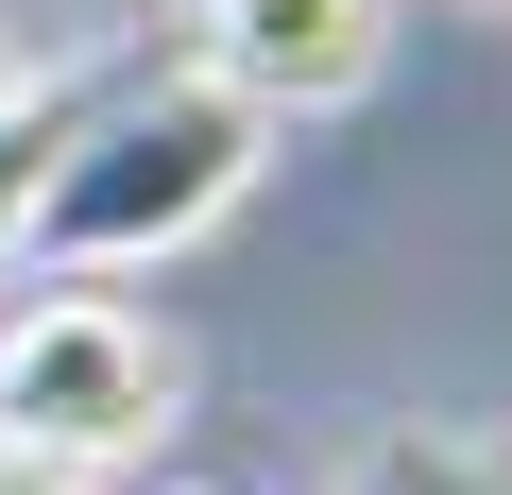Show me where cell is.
<instances>
[{
	"label": "cell",
	"instance_id": "cell-2",
	"mask_svg": "<svg viewBox=\"0 0 512 495\" xmlns=\"http://www.w3.org/2000/svg\"><path fill=\"white\" fill-rule=\"evenodd\" d=\"M188 410V359L120 308V291H35L18 325H0V444H35V461H154V427Z\"/></svg>",
	"mask_w": 512,
	"mask_h": 495
},
{
	"label": "cell",
	"instance_id": "cell-7",
	"mask_svg": "<svg viewBox=\"0 0 512 495\" xmlns=\"http://www.w3.org/2000/svg\"><path fill=\"white\" fill-rule=\"evenodd\" d=\"M0 103H18V52H0Z\"/></svg>",
	"mask_w": 512,
	"mask_h": 495
},
{
	"label": "cell",
	"instance_id": "cell-4",
	"mask_svg": "<svg viewBox=\"0 0 512 495\" xmlns=\"http://www.w3.org/2000/svg\"><path fill=\"white\" fill-rule=\"evenodd\" d=\"M342 495H512V444H478V427H376Z\"/></svg>",
	"mask_w": 512,
	"mask_h": 495
},
{
	"label": "cell",
	"instance_id": "cell-3",
	"mask_svg": "<svg viewBox=\"0 0 512 495\" xmlns=\"http://www.w3.org/2000/svg\"><path fill=\"white\" fill-rule=\"evenodd\" d=\"M393 69V0H205V86H239L256 120H325Z\"/></svg>",
	"mask_w": 512,
	"mask_h": 495
},
{
	"label": "cell",
	"instance_id": "cell-8",
	"mask_svg": "<svg viewBox=\"0 0 512 495\" xmlns=\"http://www.w3.org/2000/svg\"><path fill=\"white\" fill-rule=\"evenodd\" d=\"M171 495H222V478H171Z\"/></svg>",
	"mask_w": 512,
	"mask_h": 495
},
{
	"label": "cell",
	"instance_id": "cell-5",
	"mask_svg": "<svg viewBox=\"0 0 512 495\" xmlns=\"http://www.w3.org/2000/svg\"><path fill=\"white\" fill-rule=\"evenodd\" d=\"M52 120H69V103H35V86L0 103V257H18V205H35V171H52Z\"/></svg>",
	"mask_w": 512,
	"mask_h": 495
},
{
	"label": "cell",
	"instance_id": "cell-6",
	"mask_svg": "<svg viewBox=\"0 0 512 495\" xmlns=\"http://www.w3.org/2000/svg\"><path fill=\"white\" fill-rule=\"evenodd\" d=\"M0 495H103L86 461H35V444H0Z\"/></svg>",
	"mask_w": 512,
	"mask_h": 495
},
{
	"label": "cell",
	"instance_id": "cell-1",
	"mask_svg": "<svg viewBox=\"0 0 512 495\" xmlns=\"http://www.w3.org/2000/svg\"><path fill=\"white\" fill-rule=\"evenodd\" d=\"M274 171V120L205 69H137L103 103L52 120V171L18 205V257L35 274H137V257H188V239Z\"/></svg>",
	"mask_w": 512,
	"mask_h": 495
}]
</instances>
